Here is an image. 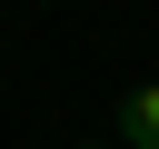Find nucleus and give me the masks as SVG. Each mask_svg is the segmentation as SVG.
Returning <instances> with one entry per match:
<instances>
[{
  "instance_id": "nucleus-1",
  "label": "nucleus",
  "mask_w": 159,
  "mask_h": 149,
  "mask_svg": "<svg viewBox=\"0 0 159 149\" xmlns=\"http://www.w3.org/2000/svg\"><path fill=\"white\" fill-rule=\"evenodd\" d=\"M119 149H159V79L119 99Z\"/></svg>"
},
{
  "instance_id": "nucleus-2",
  "label": "nucleus",
  "mask_w": 159,
  "mask_h": 149,
  "mask_svg": "<svg viewBox=\"0 0 159 149\" xmlns=\"http://www.w3.org/2000/svg\"><path fill=\"white\" fill-rule=\"evenodd\" d=\"M99 149H119V139H99Z\"/></svg>"
}]
</instances>
